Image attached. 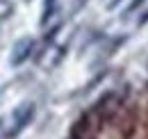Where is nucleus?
I'll return each mask as SVG.
<instances>
[{
	"mask_svg": "<svg viewBox=\"0 0 148 139\" xmlns=\"http://www.w3.org/2000/svg\"><path fill=\"white\" fill-rule=\"evenodd\" d=\"M34 114H37L34 103H21L12 112V125L5 130V139H16L25 128H30V123L34 121Z\"/></svg>",
	"mask_w": 148,
	"mask_h": 139,
	"instance_id": "obj_1",
	"label": "nucleus"
},
{
	"mask_svg": "<svg viewBox=\"0 0 148 139\" xmlns=\"http://www.w3.org/2000/svg\"><path fill=\"white\" fill-rule=\"evenodd\" d=\"M98 125L89 119L87 112L71 125V139H98Z\"/></svg>",
	"mask_w": 148,
	"mask_h": 139,
	"instance_id": "obj_2",
	"label": "nucleus"
},
{
	"mask_svg": "<svg viewBox=\"0 0 148 139\" xmlns=\"http://www.w3.org/2000/svg\"><path fill=\"white\" fill-rule=\"evenodd\" d=\"M32 55H34V39H32V36H23V39H18V41L14 43L9 64H12V66H21V64H25Z\"/></svg>",
	"mask_w": 148,
	"mask_h": 139,
	"instance_id": "obj_3",
	"label": "nucleus"
},
{
	"mask_svg": "<svg viewBox=\"0 0 148 139\" xmlns=\"http://www.w3.org/2000/svg\"><path fill=\"white\" fill-rule=\"evenodd\" d=\"M134 130H137V112H134V107H128V109L121 114L119 132L123 135V139H132Z\"/></svg>",
	"mask_w": 148,
	"mask_h": 139,
	"instance_id": "obj_4",
	"label": "nucleus"
},
{
	"mask_svg": "<svg viewBox=\"0 0 148 139\" xmlns=\"http://www.w3.org/2000/svg\"><path fill=\"white\" fill-rule=\"evenodd\" d=\"M59 30H62V25H57V28H53V30H50V34H46V39H43V43L39 46V52L34 55L37 59H41V57L46 55V50H48V48L53 46V41L57 39V34H59Z\"/></svg>",
	"mask_w": 148,
	"mask_h": 139,
	"instance_id": "obj_5",
	"label": "nucleus"
},
{
	"mask_svg": "<svg viewBox=\"0 0 148 139\" xmlns=\"http://www.w3.org/2000/svg\"><path fill=\"white\" fill-rule=\"evenodd\" d=\"M55 9H57V0H46L43 12H41V21H39V25H41V28H46V23L55 16Z\"/></svg>",
	"mask_w": 148,
	"mask_h": 139,
	"instance_id": "obj_6",
	"label": "nucleus"
},
{
	"mask_svg": "<svg viewBox=\"0 0 148 139\" xmlns=\"http://www.w3.org/2000/svg\"><path fill=\"white\" fill-rule=\"evenodd\" d=\"M84 2H87V0H77V9H80V7L84 5Z\"/></svg>",
	"mask_w": 148,
	"mask_h": 139,
	"instance_id": "obj_7",
	"label": "nucleus"
},
{
	"mask_svg": "<svg viewBox=\"0 0 148 139\" xmlns=\"http://www.w3.org/2000/svg\"><path fill=\"white\" fill-rule=\"evenodd\" d=\"M2 2H5V0H0V5H2Z\"/></svg>",
	"mask_w": 148,
	"mask_h": 139,
	"instance_id": "obj_8",
	"label": "nucleus"
}]
</instances>
